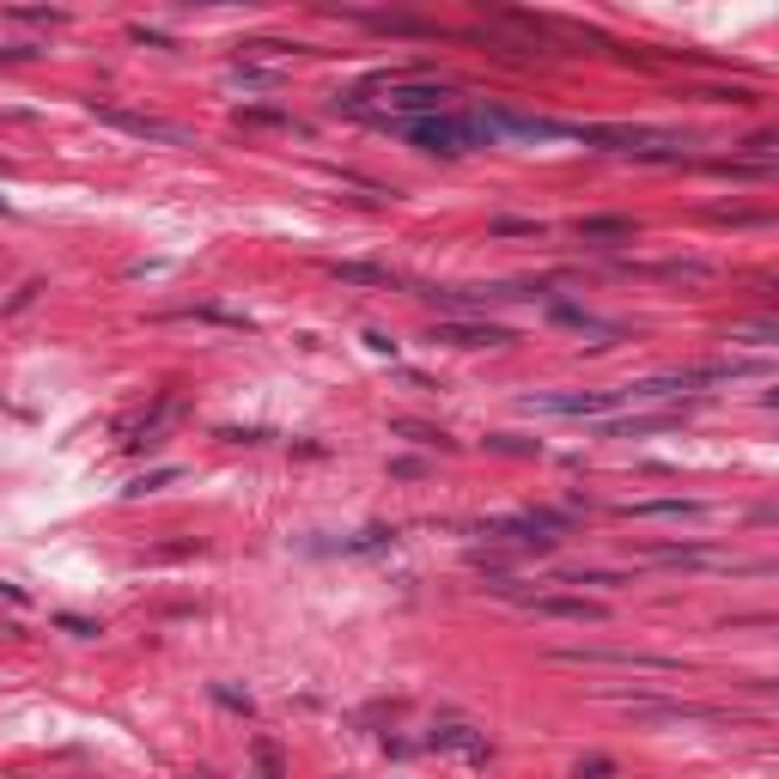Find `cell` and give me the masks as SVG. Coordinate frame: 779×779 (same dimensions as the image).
<instances>
[{
  "label": "cell",
  "mask_w": 779,
  "mask_h": 779,
  "mask_svg": "<svg viewBox=\"0 0 779 779\" xmlns=\"http://www.w3.org/2000/svg\"><path fill=\"white\" fill-rule=\"evenodd\" d=\"M402 135L414 140V146H427V153L457 159V153H469V146H493L500 128H493V116H420V122H402Z\"/></svg>",
  "instance_id": "obj_1"
},
{
  "label": "cell",
  "mask_w": 779,
  "mask_h": 779,
  "mask_svg": "<svg viewBox=\"0 0 779 779\" xmlns=\"http://www.w3.org/2000/svg\"><path fill=\"white\" fill-rule=\"evenodd\" d=\"M377 86H384V104H390L396 116H414V122H420V116H444V98H451L439 79H402V73H390V79H377Z\"/></svg>",
  "instance_id": "obj_2"
},
{
  "label": "cell",
  "mask_w": 779,
  "mask_h": 779,
  "mask_svg": "<svg viewBox=\"0 0 779 779\" xmlns=\"http://www.w3.org/2000/svg\"><path fill=\"white\" fill-rule=\"evenodd\" d=\"M560 664H615V670H651V676H670L682 670L676 658H645V651H615V645H554Z\"/></svg>",
  "instance_id": "obj_3"
},
{
  "label": "cell",
  "mask_w": 779,
  "mask_h": 779,
  "mask_svg": "<svg viewBox=\"0 0 779 779\" xmlns=\"http://www.w3.org/2000/svg\"><path fill=\"white\" fill-rule=\"evenodd\" d=\"M615 402H627V396H621V390H560V396L536 390V396H524L530 414H573V420H584V414H609Z\"/></svg>",
  "instance_id": "obj_4"
},
{
  "label": "cell",
  "mask_w": 779,
  "mask_h": 779,
  "mask_svg": "<svg viewBox=\"0 0 779 779\" xmlns=\"http://www.w3.org/2000/svg\"><path fill=\"white\" fill-rule=\"evenodd\" d=\"M92 116L122 128V135H140V140H183V128H170L159 116H140V110H116V104H92Z\"/></svg>",
  "instance_id": "obj_5"
},
{
  "label": "cell",
  "mask_w": 779,
  "mask_h": 779,
  "mask_svg": "<svg viewBox=\"0 0 779 779\" xmlns=\"http://www.w3.org/2000/svg\"><path fill=\"white\" fill-rule=\"evenodd\" d=\"M433 341H451V347H506V329L500 323H475V317H444L439 329H433Z\"/></svg>",
  "instance_id": "obj_6"
},
{
  "label": "cell",
  "mask_w": 779,
  "mask_h": 779,
  "mask_svg": "<svg viewBox=\"0 0 779 779\" xmlns=\"http://www.w3.org/2000/svg\"><path fill=\"white\" fill-rule=\"evenodd\" d=\"M530 609L536 615H554V621H609V603H597V597H560V591H548V597H530Z\"/></svg>",
  "instance_id": "obj_7"
},
{
  "label": "cell",
  "mask_w": 779,
  "mask_h": 779,
  "mask_svg": "<svg viewBox=\"0 0 779 779\" xmlns=\"http://www.w3.org/2000/svg\"><path fill=\"white\" fill-rule=\"evenodd\" d=\"M481 536H487V543H506V548H524V554H548V548H554V536H543L530 518H493Z\"/></svg>",
  "instance_id": "obj_8"
},
{
  "label": "cell",
  "mask_w": 779,
  "mask_h": 779,
  "mask_svg": "<svg viewBox=\"0 0 779 779\" xmlns=\"http://www.w3.org/2000/svg\"><path fill=\"white\" fill-rule=\"evenodd\" d=\"M433 749L463 755V761H487V755H493V749H487V737H481L475 725H439V731H433Z\"/></svg>",
  "instance_id": "obj_9"
},
{
  "label": "cell",
  "mask_w": 779,
  "mask_h": 779,
  "mask_svg": "<svg viewBox=\"0 0 779 779\" xmlns=\"http://www.w3.org/2000/svg\"><path fill=\"white\" fill-rule=\"evenodd\" d=\"M645 560H664V567H731L718 548H694V543H651Z\"/></svg>",
  "instance_id": "obj_10"
},
{
  "label": "cell",
  "mask_w": 779,
  "mask_h": 779,
  "mask_svg": "<svg viewBox=\"0 0 779 779\" xmlns=\"http://www.w3.org/2000/svg\"><path fill=\"white\" fill-rule=\"evenodd\" d=\"M700 500H627L615 506V518H700Z\"/></svg>",
  "instance_id": "obj_11"
},
{
  "label": "cell",
  "mask_w": 779,
  "mask_h": 779,
  "mask_svg": "<svg viewBox=\"0 0 779 779\" xmlns=\"http://www.w3.org/2000/svg\"><path fill=\"white\" fill-rule=\"evenodd\" d=\"M664 427H682V408H664V414H640V420H603L609 439H634V433H664Z\"/></svg>",
  "instance_id": "obj_12"
},
{
  "label": "cell",
  "mask_w": 779,
  "mask_h": 779,
  "mask_svg": "<svg viewBox=\"0 0 779 779\" xmlns=\"http://www.w3.org/2000/svg\"><path fill=\"white\" fill-rule=\"evenodd\" d=\"M554 317H560V323H573V329H584V336H603V341H615V336H621V329H615V323H603V317H591V311H578V305H567V299H560V305H554Z\"/></svg>",
  "instance_id": "obj_13"
},
{
  "label": "cell",
  "mask_w": 779,
  "mask_h": 779,
  "mask_svg": "<svg viewBox=\"0 0 779 779\" xmlns=\"http://www.w3.org/2000/svg\"><path fill=\"white\" fill-rule=\"evenodd\" d=\"M336 280H347V286H390V269H372V262H336Z\"/></svg>",
  "instance_id": "obj_14"
},
{
  "label": "cell",
  "mask_w": 779,
  "mask_h": 779,
  "mask_svg": "<svg viewBox=\"0 0 779 779\" xmlns=\"http://www.w3.org/2000/svg\"><path fill=\"white\" fill-rule=\"evenodd\" d=\"M578 237H634V220H609V213H597V220H578Z\"/></svg>",
  "instance_id": "obj_15"
},
{
  "label": "cell",
  "mask_w": 779,
  "mask_h": 779,
  "mask_svg": "<svg viewBox=\"0 0 779 779\" xmlns=\"http://www.w3.org/2000/svg\"><path fill=\"white\" fill-rule=\"evenodd\" d=\"M237 122H250V128H293V122H286V110H269V104H244V110H237Z\"/></svg>",
  "instance_id": "obj_16"
},
{
  "label": "cell",
  "mask_w": 779,
  "mask_h": 779,
  "mask_svg": "<svg viewBox=\"0 0 779 779\" xmlns=\"http://www.w3.org/2000/svg\"><path fill=\"white\" fill-rule=\"evenodd\" d=\"M390 433H402V439H414V444H451V439L439 433V427H420V420H396Z\"/></svg>",
  "instance_id": "obj_17"
},
{
  "label": "cell",
  "mask_w": 779,
  "mask_h": 779,
  "mask_svg": "<svg viewBox=\"0 0 779 779\" xmlns=\"http://www.w3.org/2000/svg\"><path fill=\"white\" fill-rule=\"evenodd\" d=\"M578 779H615V761L609 755H591V761H578Z\"/></svg>",
  "instance_id": "obj_18"
},
{
  "label": "cell",
  "mask_w": 779,
  "mask_h": 779,
  "mask_svg": "<svg viewBox=\"0 0 779 779\" xmlns=\"http://www.w3.org/2000/svg\"><path fill=\"white\" fill-rule=\"evenodd\" d=\"M493 232H500V237H518V232H524V237H536L543 226H536V220H493Z\"/></svg>",
  "instance_id": "obj_19"
},
{
  "label": "cell",
  "mask_w": 779,
  "mask_h": 779,
  "mask_svg": "<svg viewBox=\"0 0 779 779\" xmlns=\"http://www.w3.org/2000/svg\"><path fill=\"white\" fill-rule=\"evenodd\" d=\"M700 98H718V104H749L755 92H749V86H712V92H700Z\"/></svg>",
  "instance_id": "obj_20"
},
{
  "label": "cell",
  "mask_w": 779,
  "mask_h": 779,
  "mask_svg": "<svg viewBox=\"0 0 779 779\" xmlns=\"http://www.w3.org/2000/svg\"><path fill=\"white\" fill-rule=\"evenodd\" d=\"M12 19H31V25H62L68 12H43V6H12Z\"/></svg>",
  "instance_id": "obj_21"
},
{
  "label": "cell",
  "mask_w": 779,
  "mask_h": 779,
  "mask_svg": "<svg viewBox=\"0 0 779 779\" xmlns=\"http://www.w3.org/2000/svg\"><path fill=\"white\" fill-rule=\"evenodd\" d=\"M487 444H493V451H511V457H530V451H536L530 439H511V433H500V439H487Z\"/></svg>",
  "instance_id": "obj_22"
},
{
  "label": "cell",
  "mask_w": 779,
  "mask_h": 779,
  "mask_svg": "<svg viewBox=\"0 0 779 779\" xmlns=\"http://www.w3.org/2000/svg\"><path fill=\"white\" fill-rule=\"evenodd\" d=\"M37 293H43L37 280H31V286H19V293H12V305H6V311H25V305H31V299H37Z\"/></svg>",
  "instance_id": "obj_23"
}]
</instances>
